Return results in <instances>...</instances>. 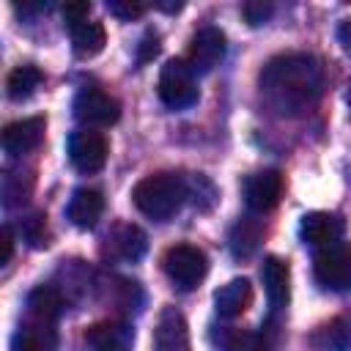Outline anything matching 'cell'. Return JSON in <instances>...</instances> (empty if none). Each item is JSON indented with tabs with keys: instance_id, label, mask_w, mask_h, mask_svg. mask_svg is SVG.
I'll return each mask as SVG.
<instances>
[{
	"instance_id": "cell-1",
	"label": "cell",
	"mask_w": 351,
	"mask_h": 351,
	"mask_svg": "<svg viewBox=\"0 0 351 351\" xmlns=\"http://www.w3.org/2000/svg\"><path fill=\"white\" fill-rule=\"evenodd\" d=\"M324 66L315 55L285 52L266 60L258 74L263 101L282 118H299L310 112L324 96Z\"/></svg>"
},
{
	"instance_id": "cell-2",
	"label": "cell",
	"mask_w": 351,
	"mask_h": 351,
	"mask_svg": "<svg viewBox=\"0 0 351 351\" xmlns=\"http://www.w3.org/2000/svg\"><path fill=\"white\" fill-rule=\"evenodd\" d=\"M186 197H189L186 178L178 173H170V170L151 173V176L140 178L132 189V200H134L137 211L154 222H167L170 217H176Z\"/></svg>"
},
{
	"instance_id": "cell-3",
	"label": "cell",
	"mask_w": 351,
	"mask_h": 351,
	"mask_svg": "<svg viewBox=\"0 0 351 351\" xmlns=\"http://www.w3.org/2000/svg\"><path fill=\"white\" fill-rule=\"evenodd\" d=\"M156 93L167 110H189L197 101V80L184 58H173L162 66Z\"/></svg>"
},
{
	"instance_id": "cell-4",
	"label": "cell",
	"mask_w": 351,
	"mask_h": 351,
	"mask_svg": "<svg viewBox=\"0 0 351 351\" xmlns=\"http://www.w3.org/2000/svg\"><path fill=\"white\" fill-rule=\"evenodd\" d=\"M162 266H165L167 280L178 291H195L208 271V258L203 250H197L192 244H176L165 252Z\"/></svg>"
},
{
	"instance_id": "cell-5",
	"label": "cell",
	"mask_w": 351,
	"mask_h": 351,
	"mask_svg": "<svg viewBox=\"0 0 351 351\" xmlns=\"http://www.w3.org/2000/svg\"><path fill=\"white\" fill-rule=\"evenodd\" d=\"M74 118L88 126V129H96V126H112L118 123L121 118V101L115 96H110L107 90L96 88V85H85L77 90L74 96Z\"/></svg>"
},
{
	"instance_id": "cell-6",
	"label": "cell",
	"mask_w": 351,
	"mask_h": 351,
	"mask_svg": "<svg viewBox=\"0 0 351 351\" xmlns=\"http://www.w3.org/2000/svg\"><path fill=\"white\" fill-rule=\"evenodd\" d=\"M66 154H69V162L74 170L90 176V173H99L104 165H107V154H110V145H107V137L96 129H74L66 140Z\"/></svg>"
},
{
	"instance_id": "cell-7",
	"label": "cell",
	"mask_w": 351,
	"mask_h": 351,
	"mask_svg": "<svg viewBox=\"0 0 351 351\" xmlns=\"http://www.w3.org/2000/svg\"><path fill=\"white\" fill-rule=\"evenodd\" d=\"M313 274L315 282L326 291H351V244H335L326 250H318L313 258Z\"/></svg>"
},
{
	"instance_id": "cell-8",
	"label": "cell",
	"mask_w": 351,
	"mask_h": 351,
	"mask_svg": "<svg viewBox=\"0 0 351 351\" xmlns=\"http://www.w3.org/2000/svg\"><path fill=\"white\" fill-rule=\"evenodd\" d=\"M225 52H228V38L219 27H200L192 41H189V49H186V63L195 74H208L214 71L222 60H225Z\"/></svg>"
},
{
	"instance_id": "cell-9",
	"label": "cell",
	"mask_w": 351,
	"mask_h": 351,
	"mask_svg": "<svg viewBox=\"0 0 351 351\" xmlns=\"http://www.w3.org/2000/svg\"><path fill=\"white\" fill-rule=\"evenodd\" d=\"M241 195L252 214H269L282 197V176L277 170L250 173L241 184Z\"/></svg>"
},
{
	"instance_id": "cell-10",
	"label": "cell",
	"mask_w": 351,
	"mask_h": 351,
	"mask_svg": "<svg viewBox=\"0 0 351 351\" xmlns=\"http://www.w3.org/2000/svg\"><path fill=\"white\" fill-rule=\"evenodd\" d=\"M343 233H346V222L332 211H310L299 222V239L315 252L340 244Z\"/></svg>"
},
{
	"instance_id": "cell-11",
	"label": "cell",
	"mask_w": 351,
	"mask_h": 351,
	"mask_svg": "<svg viewBox=\"0 0 351 351\" xmlns=\"http://www.w3.org/2000/svg\"><path fill=\"white\" fill-rule=\"evenodd\" d=\"M44 129H47V121L41 115L8 123L3 129V151L8 156H25V154L36 151L44 140Z\"/></svg>"
},
{
	"instance_id": "cell-12",
	"label": "cell",
	"mask_w": 351,
	"mask_h": 351,
	"mask_svg": "<svg viewBox=\"0 0 351 351\" xmlns=\"http://www.w3.org/2000/svg\"><path fill=\"white\" fill-rule=\"evenodd\" d=\"M85 343L93 351H132L134 348V329L126 321H99L85 329Z\"/></svg>"
},
{
	"instance_id": "cell-13",
	"label": "cell",
	"mask_w": 351,
	"mask_h": 351,
	"mask_svg": "<svg viewBox=\"0 0 351 351\" xmlns=\"http://www.w3.org/2000/svg\"><path fill=\"white\" fill-rule=\"evenodd\" d=\"M11 351H58L55 321H41L27 315L11 335Z\"/></svg>"
},
{
	"instance_id": "cell-14",
	"label": "cell",
	"mask_w": 351,
	"mask_h": 351,
	"mask_svg": "<svg viewBox=\"0 0 351 351\" xmlns=\"http://www.w3.org/2000/svg\"><path fill=\"white\" fill-rule=\"evenodd\" d=\"M104 250L118 258V261H126V263H137L145 250H148V236L143 233V228L132 225V222H121L115 225L107 239H104Z\"/></svg>"
},
{
	"instance_id": "cell-15",
	"label": "cell",
	"mask_w": 351,
	"mask_h": 351,
	"mask_svg": "<svg viewBox=\"0 0 351 351\" xmlns=\"http://www.w3.org/2000/svg\"><path fill=\"white\" fill-rule=\"evenodd\" d=\"M104 214V195L99 189H90V186H80L71 192L69 197V206H66V217L74 228L80 230H90L96 228V222L101 219Z\"/></svg>"
},
{
	"instance_id": "cell-16",
	"label": "cell",
	"mask_w": 351,
	"mask_h": 351,
	"mask_svg": "<svg viewBox=\"0 0 351 351\" xmlns=\"http://www.w3.org/2000/svg\"><path fill=\"white\" fill-rule=\"evenodd\" d=\"M261 280H263V291H266V299L274 310H282L291 299V269H288V261L277 258V255H269L261 266Z\"/></svg>"
},
{
	"instance_id": "cell-17",
	"label": "cell",
	"mask_w": 351,
	"mask_h": 351,
	"mask_svg": "<svg viewBox=\"0 0 351 351\" xmlns=\"http://www.w3.org/2000/svg\"><path fill=\"white\" fill-rule=\"evenodd\" d=\"M154 346H156V351H189L186 321L176 307H165L159 313L156 332H154Z\"/></svg>"
},
{
	"instance_id": "cell-18",
	"label": "cell",
	"mask_w": 351,
	"mask_h": 351,
	"mask_svg": "<svg viewBox=\"0 0 351 351\" xmlns=\"http://www.w3.org/2000/svg\"><path fill=\"white\" fill-rule=\"evenodd\" d=\"M252 304V285L244 277H236L214 291V307L219 318H239Z\"/></svg>"
},
{
	"instance_id": "cell-19",
	"label": "cell",
	"mask_w": 351,
	"mask_h": 351,
	"mask_svg": "<svg viewBox=\"0 0 351 351\" xmlns=\"http://www.w3.org/2000/svg\"><path fill=\"white\" fill-rule=\"evenodd\" d=\"M27 315L30 318H41V321H58V315L63 313L66 307V299L63 293L55 288V285H38L27 293Z\"/></svg>"
},
{
	"instance_id": "cell-20",
	"label": "cell",
	"mask_w": 351,
	"mask_h": 351,
	"mask_svg": "<svg viewBox=\"0 0 351 351\" xmlns=\"http://www.w3.org/2000/svg\"><path fill=\"white\" fill-rule=\"evenodd\" d=\"M69 30H71V49H74V55L82 58V60L96 58V55L104 49V44H107V33H104V25H101V22L88 19V22H82V25L69 27Z\"/></svg>"
},
{
	"instance_id": "cell-21",
	"label": "cell",
	"mask_w": 351,
	"mask_h": 351,
	"mask_svg": "<svg viewBox=\"0 0 351 351\" xmlns=\"http://www.w3.org/2000/svg\"><path fill=\"white\" fill-rule=\"evenodd\" d=\"M41 82H44L41 69L33 66V63H22V66H16V69L8 74V80H5V93H8L11 101H27V99L38 90Z\"/></svg>"
},
{
	"instance_id": "cell-22",
	"label": "cell",
	"mask_w": 351,
	"mask_h": 351,
	"mask_svg": "<svg viewBox=\"0 0 351 351\" xmlns=\"http://www.w3.org/2000/svg\"><path fill=\"white\" fill-rule=\"evenodd\" d=\"M313 346L318 351H351V318L343 315L324 324L313 335Z\"/></svg>"
},
{
	"instance_id": "cell-23",
	"label": "cell",
	"mask_w": 351,
	"mask_h": 351,
	"mask_svg": "<svg viewBox=\"0 0 351 351\" xmlns=\"http://www.w3.org/2000/svg\"><path fill=\"white\" fill-rule=\"evenodd\" d=\"M263 236V228L255 219H239L230 230V252L233 258H250L258 250V241Z\"/></svg>"
},
{
	"instance_id": "cell-24",
	"label": "cell",
	"mask_w": 351,
	"mask_h": 351,
	"mask_svg": "<svg viewBox=\"0 0 351 351\" xmlns=\"http://www.w3.org/2000/svg\"><path fill=\"white\" fill-rule=\"evenodd\" d=\"M19 233L27 241V247L33 250H44L49 244V228H47V214L44 211H33L19 222Z\"/></svg>"
},
{
	"instance_id": "cell-25",
	"label": "cell",
	"mask_w": 351,
	"mask_h": 351,
	"mask_svg": "<svg viewBox=\"0 0 351 351\" xmlns=\"http://www.w3.org/2000/svg\"><path fill=\"white\" fill-rule=\"evenodd\" d=\"M222 351H263V340L258 332H247V329H230L222 335L219 340Z\"/></svg>"
},
{
	"instance_id": "cell-26",
	"label": "cell",
	"mask_w": 351,
	"mask_h": 351,
	"mask_svg": "<svg viewBox=\"0 0 351 351\" xmlns=\"http://www.w3.org/2000/svg\"><path fill=\"white\" fill-rule=\"evenodd\" d=\"M30 173H5L3 178V203L11 208V206H19L27 200L30 189H33V181L22 184V178H27Z\"/></svg>"
},
{
	"instance_id": "cell-27",
	"label": "cell",
	"mask_w": 351,
	"mask_h": 351,
	"mask_svg": "<svg viewBox=\"0 0 351 351\" xmlns=\"http://www.w3.org/2000/svg\"><path fill=\"white\" fill-rule=\"evenodd\" d=\"M107 11L112 14V16H118V19H137V16H143V11H145V5L140 3V0H107Z\"/></svg>"
},
{
	"instance_id": "cell-28",
	"label": "cell",
	"mask_w": 351,
	"mask_h": 351,
	"mask_svg": "<svg viewBox=\"0 0 351 351\" xmlns=\"http://www.w3.org/2000/svg\"><path fill=\"white\" fill-rule=\"evenodd\" d=\"M271 3H263V0H250V3H244L241 5V14H244V19L252 25V27H258V25H263L269 16H271Z\"/></svg>"
},
{
	"instance_id": "cell-29",
	"label": "cell",
	"mask_w": 351,
	"mask_h": 351,
	"mask_svg": "<svg viewBox=\"0 0 351 351\" xmlns=\"http://www.w3.org/2000/svg\"><path fill=\"white\" fill-rule=\"evenodd\" d=\"M60 14H63V19H66V25H69V27L82 25V22H88L90 3H88V0H71V3H66V5L60 8Z\"/></svg>"
},
{
	"instance_id": "cell-30",
	"label": "cell",
	"mask_w": 351,
	"mask_h": 351,
	"mask_svg": "<svg viewBox=\"0 0 351 351\" xmlns=\"http://www.w3.org/2000/svg\"><path fill=\"white\" fill-rule=\"evenodd\" d=\"M156 55H159V33H156V30H148V33L140 38V44H137V63L143 66V63L154 60Z\"/></svg>"
},
{
	"instance_id": "cell-31",
	"label": "cell",
	"mask_w": 351,
	"mask_h": 351,
	"mask_svg": "<svg viewBox=\"0 0 351 351\" xmlns=\"http://www.w3.org/2000/svg\"><path fill=\"white\" fill-rule=\"evenodd\" d=\"M0 241H3V258H0V263L5 266V263L11 261V255H14V233H11V228H8V225L3 228V233H0Z\"/></svg>"
},
{
	"instance_id": "cell-32",
	"label": "cell",
	"mask_w": 351,
	"mask_h": 351,
	"mask_svg": "<svg viewBox=\"0 0 351 351\" xmlns=\"http://www.w3.org/2000/svg\"><path fill=\"white\" fill-rule=\"evenodd\" d=\"M337 38H340L343 49H346V52H351V19H346V22L337 27Z\"/></svg>"
},
{
	"instance_id": "cell-33",
	"label": "cell",
	"mask_w": 351,
	"mask_h": 351,
	"mask_svg": "<svg viewBox=\"0 0 351 351\" xmlns=\"http://www.w3.org/2000/svg\"><path fill=\"white\" fill-rule=\"evenodd\" d=\"M159 11H167V14H176V11H181L184 8V3H162V0H156L154 3Z\"/></svg>"
},
{
	"instance_id": "cell-34",
	"label": "cell",
	"mask_w": 351,
	"mask_h": 351,
	"mask_svg": "<svg viewBox=\"0 0 351 351\" xmlns=\"http://www.w3.org/2000/svg\"><path fill=\"white\" fill-rule=\"evenodd\" d=\"M346 101L351 104V80H348V90H346Z\"/></svg>"
}]
</instances>
